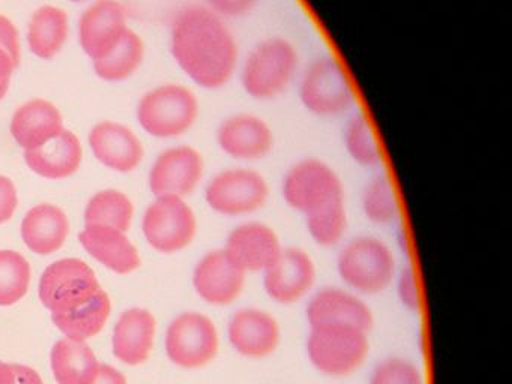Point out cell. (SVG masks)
<instances>
[{"label":"cell","instance_id":"277c9868","mask_svg":"<svg viewBox=\"0 0 512 384\" xmlns=\"http://www.w3.org/2000/svg\"><path fill=\"white\" fill-rule=\"evenodd\" d=\"M199 96L182 83H163L152 87L137 105L140 128L160 140L184 137L200 119Z\"/></svg>","mask_w":512,"mask_h":384},{"label":"cell","instance_id":"4dcf8cb0","mask_svg":"<svg viewBox=\"0 0 512 384\" xmlns=\"http://www.w3.org/2000/svg\"><path fill=\"white\" fill-rule=\"evenodd\" d=\"M365 218L376 225H392L400 219L401 207L394 180L388 173H377L365 183L361 195Z\"/></svg>","mask_w":512,"mask_h":384},{"label":"cell","instance_id":"5b68a950","mask_svg":"<svg viewBox=\"0 0 512 384\" xmlns=\"http://www.w3.org/2000/svg\"><path fill=\"white\" fill-rule=\"evenodd\" d=\"M341 282L359 296H376L391 287L397 276V258L391 246L376 236H358L338 252Z\"/></svg>","mask_w":512,"mask_h":384},{"label":"cell","instance_id":"ffe728a7","mask_svg":"<svg viewBox=\"0 0 512 384\" xmlns=\"http://www.w3.org/2000/svg\"><path fill=\"white\" fill-rule=\"evenodd\" d=\"M89 147L95 159L118 173H130L139 167L145 147L139 135L124 123L101 120L89 131Z\"/></svg>","mask_w":512,"mask_h":384},{"label":"cell","instance_id":"d590c367","mask_svg":"<svg viewBox=\"0 0 512 384\" xmlns=\"http://www.w3.org/2000/svg\"><path fill=\"white\" fill-rule=\"evenodd\" d=\"M395 287H397V297L404 308L410 312H419L422 308V293L419 278L412 267H406L401 270L398 276H395Z\"/></svg>","mask_w":512,"mask_h":384},{"label":"cell","instance_id":"8fae6325","mask_svg":"<svg viewBox=\"0 0 512 384\" xmlns=\"http://www.w3.org/2000/svg\"><path fill=\"white\" fill-rule=\"evenodd\" d=\"M218 351L220 332L217 324L203 312H182L167 327V357L181 368H202L217 357Z\"/></svg>","mask_w":512,"mask_h":384},{"label":"cell","instance_id":"2e32d148","mask_svg":"<svg viewBox=\"0 0 512 384\" xmlns=\"http://www.w3.org/2000/svg\"><path fill=\"white\" fill-rule=\"evenodd\" d=\"M308 329L323 326H352L370 332L374 315L370 305L349 288L323 287L305 306Z\"/></svg>","mask_w":512,"mask_h":384},{"label":"cell","instance_id":"60d3db41","mask_svg":"<svg viewBox=\"0 0 512 384\" xmlns=\"http://www.w3.org/2000/svg\"><path fill=\"white\" fill-rule=\"evenodd\" d=\"M92 384H127V378L113 366L100 365L97 377Z\"/></svg>","mask_w":512,"mask_h":384},{"label":"cell","instance_id":"9a60e30c","mask_svg":"<svg viewBox=\"0 0 512 384\" xmlns=\"http://www.w3.org/2000/svg\"><path fill=\"white\" fill-rule=\"evenodd\" d=\"M280 321L256 306L238 309L227 323V341L239 356L262 360L272 356L281 344Z\"/></svg>","mask_w":512,"mask_h":384},{"label":"cell","instance_id":"6da1fadb","mask_svg":"<svg viewBox=\"0 0 512 384\" xmlns=\"http://www.w3.org/2000/svg\"><path fill=\"white\" fill-rule=\"evenodd\" d=\"M169 50L185 77L209 92L235 80L242 56L230 21L203 3H191L176 12L170 24Z\"/></svg>","mask_w":512,"mask_h":384},{"label":"cell","instance_id":"ab89813d","mask_svg":"<svg viewBox=\"0 0 512 384\" xmlns=\"http://www.w3.org/2000/svg\"><path fill=\"white\" fill-rule=\"evenodd\" d=\"M17 65L19 62L10 53L0 48V101H4L5 96L10 92Z\"/></svg>","mask_w":512,"mask_h":384},{"label":"cell","instance_id":"f1b7e54d","mask_svg":"<svg viewBox=\"0 0 512 384\" xmlns=\"http://www.w3.org/2000/svg\"><path fill=\"white\" fill-rule=\"evenodd\" d=\"M110 311H112V303H110L109 294L101 288L94 299L80 308L68 312H53L52 320L67 338L86 341L103 330Z\"/></svg>","mask_w":512,"mask_h":384},{"label":"cell","instance_id":"30bf717a","mask_svg":"<svg viewBox=\"0 0 512 384\" xmlns=\"http://www.w3.org/2000/svg\"><path fill=\"white\" fill-rule=\"evenodd\" d=\"M215 143L230 161L251 165L269 158L277 138L265 117L253 111H235L218 123Z\"/></svg>","mask_w":512,"mask_h":384},{"label":"cell","instance_id":"7c38bea8","mask_svg":"<svg viewBox=\"0 0 512 384\" xmlns=\"http://www.w3.org/2000/svg\"><path fill=\"white\" fill-rule=\"evenodd\" d=\"M101 290L94 270L79 258L55 261L44 270L40 299L50 312H68L88 303Z\"/></svg>","mask_w":512,"mask_h":384},{"label":"cell","instance_id":"83f0119b","mask_svg":"<svg viewBox=\"0 0 512 384\" xmlns=\"http://www.w3.org/2000/svg\"><path fill=\"white\" fill-rule=\"evenodd\" d=\"M50 362L58 384H92L100 368L91 347L70 338L56 342Z\"/></svg>","mask_w":512,"mask_h":384},{"label":"cell","instance_id":"4316f807","mask_svg":"<svg viewBox=\"0 0 512 384\" xmlns=\"http://www.w3.org/2000/svg\"><path fill=\"white\" fill-rule=\"evenodd\" d=\"M343 146L347 156L365 170H380L385 161V153L373 120L361 108H356L346 117Z\"/></svg>","mask_w":512,"mask_h":384},{"label":"cell","instance_id":"f35d334b","mask_svg":"<svg viewBox=\"0 0 512 384\" xmlns=\"http://www.w3.org/2000/svg\"><path fill=\"white\" fill-rule=\"evenodd\" d=\"M19 197L17 188L10 177L0 174V224L10 221L16 212Z\"/></svg>","mask_w":512,"mask_h":384},{"label":"cell","instance_id":"7bdbcfd3","mask_svg":"<svg viewBox=\"0 0 512 384\" xmlns=\"http://www.w3.org/2000/svg\"><path fill=\"white\" fill-rule=\"evenodd\" d=\"M0 384H17L16 365L0 360Z\"/></svg>","mask_w":512,"mask_h":384},{"label":"cell","instance_id":"44dd1931","mask_svg":"<svg viewBox=\"0 0 512 384\" xmlns=\"http://www.w3.org/2000/svg\"><path fill=\"white\" fill-rule=\"evenodd\" d=\"M65 129L64 114L46 98H32L14 111L11 137L25 152L44 146Z\"/></svg>","mask_w":512,"mask_h":384},{"label":"cell","instance_id":"e0dca14e","mask_svg":"<svg viewBox=\"0 0 512 384\" xmlns=\"http://www.w3.org/2000/svg\"><path fill=\"white\" fill-rule=\"evenodd\" d=\"M283 248L272 225L248 219L230 230L223 249L245 273H263L277 260Z\"/></svg>","mask_w":512,"mask_h":384},{"label":"cell","instance_id":"603a6c76","mask_svg":"<svg viewBox=\"0 0 512 384\" xmlns=\"http://www.w3.org/2000/svg\"><path fill=\"white\" fill-rule=\"evenodd\" d=\"M82 159V141L67 128L44 146L25 152L28 167L38 176L49 180H62L73 176L79 170Z\"/></svg>","mask_w":512,"mask_h":384},{"label":"cell","instance_id":"3957f363","mask_svg":"<svg viewBox=\"0 0 512 384\" xmlns=\"http://www.w3.org/2000/svg\"><path fill=\"white\" fill-rule=\"evenodd\" d=\"M295 86L302 108L317 119H340L358 108V90L335 54H317L304 63Z\"/></svg>","mask_w":512,"mask_h":384},{"label":"cell","instance_id":"9c48e42d","mask_svg":"<svg viewBox=\"0 0 512 384\" xmlns=\"http://www.w3.org/2000/svg\"><path fill=\"white\" fill-rule=\"evenodd\" d=\"M142 228L152 248L163 254H175L194 242L199 222L185 198L161 195L146 209Z\"/></svg>","mask_w":512,"mask_h":384},{"label":"cell","instance_id":"ac0fdd59","mask_svg":"<svg viewBox=\"0 0 512 384\" xmlns=\"http://www.w3.org/2000/svg\"><path fill=\"white\" fill-rule=\"evenodd\" d=\"M128 29L127 9L119 0H95L80 15V48L95 62L110 53Z\"/></svg>","mask_w":512,"mask_h":384},{"label":"cell","instance_id":"cb8c5ba5","mask_svg":"<svg viewBox=\"0 0 512 384\" xmlns=\"http://www.w3.org/2000/svg\"><path fill=\"white\" fill-rule=\"evenodd\" d=\"M157 321L148 309L133 308L119 318L113 332V353L127 365H140L154 348Z\"/></svg>","mask_w":512,"mask_h":384},{"label":"cell","instance_id":"5bb4252c","mask_svg":"<svg viewBox=\"0 0 512 384\" xmlns=\"http://www.w3.org/2000/svg\"><path fill=\"white\" fill-rule=\"evenodd\" d=\"M317 279L313 257L305 249L283 248L277 260L262 273L266 296L278 305H293L304 299Z\"/></svg>","mask_w":512,"mask_h":384},{"label":"cell","instance_id":"74e56055","mask_svg":"<svg viewBox=\"0 0 512 384\" xmlns=\"http://www.w3.org/2000/svg\"><path fill=\"white\" fill-rule=\"evenodd\" d=\"M0 48L10 53L17 62L22 56V42L20 33L14 21L7 15L0 14Z\"/></svg>","mask_w":512,"mask_h":384},{"label":"cell","instance_id":"8d00e7d4","mask_svg":"<svg viewBox=\"0 0 512 384\" xmlns=\"http://www.w3.org/2000/svg\"><path fill=\"white\" fill-rule=\"evenodd\" d=\"M203 5L227 21L241 20L250 17L262 0H203Z\"/></svg>","mask_w":512,"mask_h":384},{"label":"cell","instance_id":"b9f144b4","mask_svg":"<svg viewBox=\"0 0 512 384\" xmlns=\"http://www.w3.org/2000/svg\"><path fill=\"white\" fill-rule=\"evenodd\" d=\"M17 384H44L43 378L35 369L25 365H16Z\"/></svg>","mask_w":512,"mask_h":384},{"label":"cell","instance_id":"484cf974","mask_svg":"<svg viewBox=\"0 0 512 384\" xmlns=\"http://www.w3.org/2000/svg\"><path fill=\"white\" fill-rule=\"evenodd\" d=\"M70 18L67 11L56 5H43L29 18L26 41L35 57L53 60L67 44Z\"/></svg>","mask_w":512,"mask_h":384},{"label":"cell","instance_id":"d4e9b609","mask_svg":"<svg viewBox=\"0 0 512 384\" xmlns=\"http://www.w3.org/2000/svg\"><path fill=\"white\" fill-rule=\"evenodd\" d=\"M70 233L67 213L55 204L32 207L22 221L25 245L35 254L50 255L64 246Z\"/></svg>","mask_w":512,"mask_h":384},{"label":"cell","instance_id":"7402d4cb","mask_svg":"<svg viewBox=\"0 0 512 384\" xmlns=\"http://www.w3.org/2000/svg\"><path fill=\"white\" fill-rule=\"evenodd\" d=\"M83 248L107 269L127 275L140 266L139 252L125 231L106 225H86L79 234Z\"/></svg>","mask_w":512,"mask_h":384},{"label":"cell","instance_id":"f546056e","mask_svg":"<svg viewBox=\"0 0 512 384\" xmlns=\"http://www.w3.org/2000/svg\"><path fill=\"white\" fill-rule=\"evenodd\" d=\"M146 56L145 42L142 36L128 29L115 48L100 60L92 62L98 78L107 83H122L133 77Z\"/></svg>","mask_w":512,"mask_h":384},{"label":"cell","instance_id":"d6a6232c","mask_svg":"<svg viewBox=\"0 0 512 384\" xmlns=\"http://www.w3.org/2000/svg\"><path fill=\"white\" fill-rule=\"evenodd\" d=\"M308 236L322 248H334L346 237L349 228V213L346 201L331 204L319 212L305 216Z\"/></svg>","mask_w":512,"mask_h":384},{"label":"cell","instance_id":"d6986e66","mask_svg":"<svg viewBox=\"0 0 512 384\" xmlns=\"http://www.w3.org/2000/svg\"><path fill=\"white\" fill-rule=\"evenodd\" d=\"M247 273L233 263L223 248L206 252L193 273V285L203 302L230 306L244 293Z\"/></svg>","mask_w":512,"mask_h":384},{"label":"cell","instance_id":"e575fe53","mask_svg":"<svg viewBox=\"0 0 512 384\" xmlns=\"http://www.w3.org/2000/svg\"><path fill=\"white\" fill-rule=\"evenodd\" d=\"M368 384H424V375L412 360L388 357L374 366Z\"/></svg>","mask_w":512,"mask_h":384},{"label":"cell","instance_id":"52a82bcc","mask_svg":"<svg viewBox=\"0 0 512 384\" xmlns=\"http://www.w3.org/2000/svg\"><path fill=\"white\" fill-rule=\"evenodd\" d=\"M203 195L212 212L238 219L260 212L271 198V186L253 165L235 164L215 173Z\"/></svg>","mask_w":512,"mask_h":384},{"label":"cell","instance_id":"7a4b0ae2","mask_svg":"<svg viewBox=\"0 0 512 384\" xmlns=\"http://www.w3.org/2000/svg\"><path fill=\"white\" fill-rule=\"evenodd\" d=\"M302 65L295 41L286 35H268L242 54L236 78L248 98L272 102L295 86Z\"/></svg>","mask_w":512,"mask_h":384},{"label":"cell","instance_id":"ee69618b","mask_svg":"<svg viewBox=\"0 0 512 384\" xmlns=\"http://www.w3.org/2000/svg\"><path fill=\"white\" fill-rule=\"evenodd\" d=\"M68 2L82 3V2H86V0H68Z\"/></svg>","mask_w":512,"mask_h":384},{"label":"cell","instance_id":"1f68e13d","mask_svg":"<svg viewBox=\"0 0 512 384\" xmlns=\"http://www.w3.org/2000/svg\"><path fill=\"white\" fill-rule=\"evenodd\" d=\"M133 216V201L116 189L97 192L85 210L86 225H106L121 231H128Z\"/></svg>","mask_w":512,"mask_h":384},{"label":"cell","instance_id":"8992f818","mask_svg":"<svg viewBox=\"0 0 512 384\" xmlns=\"http://www.w3.org/2000/svg\"><path fill=\"white\" fill-rule=\"evenodd\" d=\"M280 192L287 207L304 218L331 204L346 201L340 174L329 162L317 156L293 162L281 177Z\"/></svg>","mask_w":512,"mask_h":384},{"label":"cell","instance_id":"836d02e7","mask_svg":"<svg viewBox=\"0 0 512 384\" xmlns=\"http://www.w3.org/2000/svg\"><path fill=\"white\" fill-rule=\"evenodd\" d=\"M31 266L16 251H0V306H11L22 300L29 290Z\"/></svg>","mask_w":512,"mask_h":384},{"label":"cell","instance_id":"4fadbf2b","mask_svg":"<svg viewBox=\"0 0 512 384\" xmlns=\"http://www.w3.org/2000/svg\"><path fill=\"white\" fill-rule=\"evenodd\" d=\"M205 156L190 144L167 147L155 158L149 173V188L155 197L187 198L205 177Z\"/></svg>","mask_w":512,"mask_h":384},{"label":"cell","instance_id":"ba28073f","mask_svg":"<svg viewBox=\"0 0 512 384\" xmlns=\"http://www.w3.org/2000/svg\"><path fill=\"white\" fill-rule=\"evenodd\" d=\"M308 362L331 378L355 374L370 354L368 332L352 326L310 327L305 342Z\"/></svg>","mask_w":512,"mask_h":384}]
</instances>
